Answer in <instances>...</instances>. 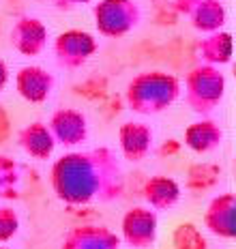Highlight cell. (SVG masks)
<instances>
[{
	"mask_svg": "<svg viewBox=\"0 0 236 249\" xmlns=\"http://www.w3.org/2000/svg\"><path fill=\"white\" fill-rule=\"evenodd\" d=\"M120 183V168L107 148L90 153H73L54 165V187L60 200L82 204L95 198L112 200V191Z\"/></svg>",
	"mask_w": 236,
	"mask_h": 249,
	"instance_id": "6da1fadb",
	"label": "cell"
},
{
	"mask_svg": "<svg viewBox=\"0 0 236 249\" xmlns=\"http://www.w3.org/2000/svg\"><path fill=\"white\" fill-rule=\"evenodd\" d=\"M178 95V82L172 75L155 73H144L129 84V99L131 110L142 112V114H152L166 110Z\"/></svg>",
	"mask_w": 236,
	"mask_h": 249,
	"instance_id": "7a4b0ae2",
	"label": "cell"
},
{
	"mask_svg": "<svg viewBox=\"0 0 236 249\" xmlns=\"http://www.w3.org/2000/svg\"><path fill=\"white\" fill-rule=\"evenodd\" d=\"M189 103L196 112H208L221 101L223 95V75L213 67H198L187 80Z\"/></svg>",
	"mask_w": 236,
	"mask_h": 249,
	"instance_id": "3957f363",
	"label": "cell"
},
{
	"mask_svg": "<svg viewBox=\"0 0 236 249\" xmlns=\"http://www.w3.org/2000/svg\"><path fill=\"white\" fill-rule=\"evenodd\" d=\"M137 24V9L129 0H105L97 9V26L103 35H125Z\"/></svg>",
	"mask_w": 236,
	"mask_h": 249,
	"instance_id": "277c9868",
	"label": "cell"
},
{
	"mask_svg": "<svg viewBox=\"0 0 236 249\" xmlns=\"http://www.w3.org/2000/svg\"><path fill=\"white\" fill-rule=\"evenodd\" d=\"M97 43L90 35L80 33V30H69V33L60 35L56 41V56H58V65L67 69H75V67L84 65L92 56Z\"/></svg>",
	"mask_w": 236,
	"mask_h": 249,
	"instance_id": "5b68a950",
	"label": "cell"
},
{
	"mask_svg": "<svg viewBox=\"0 0 236 249\" xmlns=\"http://www.w3.org/2000/svg\"><path fill=\"white\" fill-rule=\"evenodd\" d=\"M157 236V215L146 209H133L122 219V238L135 249L151 247Z\"/></svg>",
	"mask_w": 236,
	"mask_h": 249,
	"instance_id": "8992f818",
	"label": "cell"
},
{
	"mask_svg": "<svg viewBox=\"0 0 236 249\" xmlns=\"http://www.w3.org/2000/svg\"><path fill=\"white\" fill-rule=\"evenodd\" d=\"M63 249H120V241L105 228L84 226L65 238Z\"/></svg>",
	"mask_w": 236,
	"mask_h": 249,
	"instance_id": "52a82bcc",
	"label": "cell"
},
{
	"mask_svg": "<svg viewBox=\"0 0 236 249\" xmlns=\"http://www.w3.org/2000/svg\"><path fill=\"white\" fill-rule=\"evenodd\" d=\"M54 77L48 71L39 69V67H24L17 73V88L19 95L28 101H43L48 99V95L52 92Z\"/></svg>",
	"mask_w": 236,
	"mask_h": 249,
	"instance_id": "ba28073f",
	"label": "cell"
},
{
	"mask_svg": "<svg viewBox=\"0 0 236 249\" xmlns=\"http://www.w3.org/2000/svg\"><path fill=\"white\" fill-rule=\"evenodd\" d=\"M50 131H52L54 138H58L67 146L80 144L86 140V118L80 112H73V110L56 112Z\"/></svg>",
	"mask_w": 236,
	"mask_h": 249,
	"instance_id": "9c48e42d",
	"label": "cell"
},
{
	"mask_svg": "<svg viewBox=\"0 0 236 249\" xmlns=\"http://www.w3.org/2000/svg\"><path fill=\"white\" fill-rule=\"evenodd\" d=\"M206 226L213 234L232 238L234 236V198L232 196H223L217 198L210 204L206 213Z\"/></svg>",
	"mask_w": 236,
	"mask_h": 249,
	"instance_id": "30bf717a",
	"label": "cell"
},
{
	"mask_svg": "<svg viewBox=\"0 0 236 249\" xmlns=\"http://www.w3.org/2000/svg\"><path fill=\"white\" fill-rule=\"evenodd\" d=\"M152 142V131L144 127L142 123H127L120 129V144L125 155L133 161H140L142 157L148 153Z\"/></svg>",
	"mask_w": 236,
	"mask_h": 249,
	"instance_id": "8fae6325",
	"label": "cell"
},
{
	"mask_svg": "<svg viewBox=\"0 0 236 249\" xmlns=\"http://www.w3.org/2000/svg\"><path fill=\"white\" fill-rule=\"evenodd\" d=\"M13 43L24 54H39L45 48V28L39 24V19H22L13 33Z\"/></svg>",
	"mask_w": 236,
	"mask_h": 249,
	"instance_id": "7c38bea8",
	"label": "cell"
},
{
	"mask_svg": "<svg viewBox=\"0 0 236 249\" xmlns=\"http://www.w3.org/2000/svg\"><path fill=\"white\" fill-rule=\"evenodd\" d=\"M22 146L37 159H48L54 148V136L43 123H34L22 131Z\"/></svg>",
	"mask_w": 236,
	"mask_h": 249,
	"instance_id": "4fadbf2b",
	"label": "cell"
},
{
	"mask_svg": "<svg viewBox=\"0 0 236 249\" xmlns=\"http://www.w3.org/2000/svg\"><path fill=\"white\" fill-rule=\"evenodd\" d=\"M187 144L198 153H208L217 144H221V131L215 127V123H196L187 129Z\"/></svg>",
	"mask_w": 236,
	"mask_h": 249,
	"instance_id": "5bb4252c",
	"label": "cell"
},
{
	"mask_svg": "<svg viewBox=\"0 0 236 249\" xmlns=\"http://www.w3.org/2000/svg\"><path fill=\"white\" fill-rule=\"evenodd\" d=\"M146 200L155 209H170L174 202L178 200V187L170 178H152L146 185Z\"/></svg>",
	"mask_w": 236,
	"mask_h": 249,
	"instance_id": "9a60e30c",
	"label": "cell"
},
{
	"mask_svg": "<svg viewBox=\"0 0 236 249\" xmlns=\"http://www.w3.org/2000/svg\"><path fill=\"white\" fill-rule=\"evenodd\" d=\"M204 58L210 62H228L230 60V35H215L200 45Z\"/></svg>",
	"mask_w": 236,
	"mask_h": 249,
	"instance_id": "2e32d148",
	"label": "cell"
},
{
	"mask_svg": "<svg viewBox=\"0 0 236 249\" xmlns=\"http://www.w3.org/2000/svg\"><path fill=\"white\" fill-rule=\"evenodd\" d=\"M174 245L176 249H206V241L193 224H183L174 232Z\"/></svg>",
	"mask_w": 236,
	"mask_h": 249,
	"instance_id": "e0dca14e",
	"label": "cell"
},
{
	"mask_svg": "<svg viewBox=\"0 0 236 249\" xmlns=\"http://www.w3.org/2000/svg\"><path fill=\"white\" fill-rule=\"evenodd\" d=\"M17 215L11 209H0V241H9L17 232Z\"/></svg>",
	"mask_w": 236,
	"mask_h": 249,
	"instance_id": "ac0fdd59",
	"label": "cell"
},
{
	"mask_svg": "<svg viewBox=\"0 0 236 249\" xmlns=\"http://www.w3.org/2000/svg\"><path fill=\"white\" fill-rule=\"evenodd\" d=\"M4 84H7V67L0 62V90H2Z\"/></svg>",
	"mask_w": 236,
	"mask_h": 249,
	"instance_id": "d6986e66",
	"label": "cell"
},
{
	"mask_svg": "<svg viewBox=\"0 0 236 249\" xmlns=\"http://www.w3.org/2000/svg\"><path fill=\"white\" fill-rule=\"evenodd\" d=\"M0 249H7V247H0Z\"/></svg>",
	"mask_w": 236,
	"mask_h": 249,
	"instance_id": "ffe728a7",
	"label": "cell"
}]
</instances>
